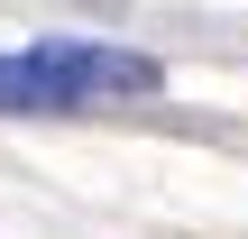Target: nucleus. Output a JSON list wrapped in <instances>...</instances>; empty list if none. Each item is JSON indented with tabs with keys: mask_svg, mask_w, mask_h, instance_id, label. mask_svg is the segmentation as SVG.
I'll return each mask as SVG.
<instances>
[{
	"mask_svg": "<svg viewBox=\"0 0 248 239\" xmlns=\"http://www.w3.org/2000/svg\"><path fill=\"white\" fill-rule=\"evenodd\" d=\"M166 92V64L138 46H101V37H46L28 55H0V120H74L101 101H147Z\"/></svg>",
	"mask_w": 248,
	"mask_h": 239,
	"instance_id": "1",
	"label": "nucleus"
}]
</instances>
